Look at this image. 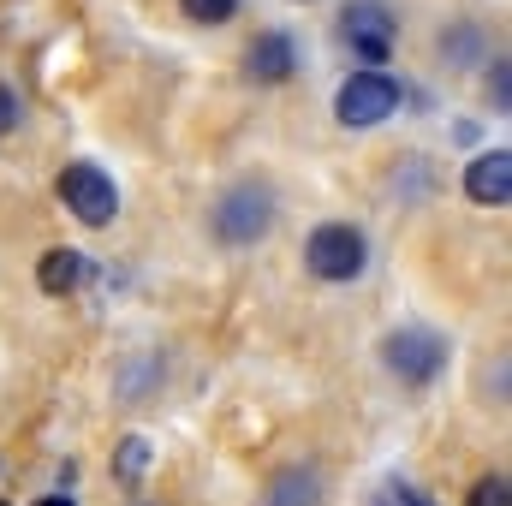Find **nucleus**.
Returning a JSON list of instances; mask_svg holds the SVG:
<instances>
[{
	"label": "nucleus",
	"mask_w": 512,
	"mask_h": 506,
	"mask_svg": "<svg viewBox=\"0 0 512 506\" xmlns=\"http://www.w3.org/2000/svg\"><path fill=\"white\" fill-rule=\"evenodd\" d=\"M209 221H215L221 245H256L274 227V191L262 179H239L233 191H221V203H215Z\"/></svg>",
	"instance_id": "nucleus-1"
},
{
	"label": "nucleus",
	"mask_w": 512,
	"mask_h": 506,
	"mask_svg": "<svg viewBox=\"0 0 512 506\" xmlns=\"http://www.w3.org/2000/svg\"><path fill=\"white\" fill-rule=\"evenodd\" d=\"M364 233L358 227H346V221H328V227H316L310 233V245H304V268L316 274V280H358L364 274Z\"/></svg>",
	"instance_id": "nucleus-2"
},
{
	"label": "nucleus",
	"mask_w": 512,
	"mask_h": 506,
	"mask_svg": "<svg viewBox=\"0 0 512 506\" xmlns=\"http://www.w3.org/2000/svg\"><path fill=\"white\" fill-rule=\"evenodd\" d=\"M382 358L387 370L399 381H411V387H423V381L441 376V364H447V340L435 334V328H393L382 340Z\"/></svg>",
	"instance_id": "nucleus-3"
},
{
	"label": "nucleus",
	"mask_w": 512,
	"mask_h": 506,
	"mask_svg": "<svg viewBox=\"0 0 512 506\" xmlns=\"http://www.w3.org/2000/svg\"><path fill=\"white\" fill-rule=\"evenodd\" d=\"M60 197H66V209H72L84 227H108V221L120 215V191H114V179H108L96 161H72V167L60 173Z\"/></svg>",
	"instance_id": "nucleus-4"
},
{
	"label": "nucleus",
	"mask_w": 512,
	"mask_h": 506,
	"mask_svg": "<svg viewBox=\"0 0 512 506\" xmlns=\"http://www.w3.org/2000/svg\"><path fill=\"white\" fill-rule=\"evenodd\" d=\"M393 108H399V78H387V72H358V78H346V90L334 96L340 126H352V131L382 126Z\"/></svg>",
	"instance_id": "nucleus-5"
},
{
	"label": "nucleus",
	"mask_w": 512,
	"mask_h": 506,
	"mask_svg": "<svg viewBox=\"0 0 512 506\" xmlns=\"http://www.w3.org/2000/svg\"><path fill=\"white\" fill-rule=\"evenodd\" d=\"M340 36H346V48H352V54H364V60H370V72H376L387 54H393L399 24H393V12H387L382 0H352V6L340 12Z\"/></svg>",
	"instance_id": "nucleus-6"
},
{
	"label": "nucleus",
	"mask_w": 512,
	"mask_h": 506,
	"mask_svg": "<svg viewBox=\"0 0 512 506\" xmlns=\"http://www.w3.org/2000/svg\"><path fill=\"white\" fill-rule=\"evenodd\" d=\"M465 197L483 203V209H501L507 203L512 197V155L507 149H489V155H477L465 167Z\"/></svg>",
	"instance_id": "nucleus-7"
},
{
	"label": "nucleus",
	"mask_w": 512,
	"mask_h": 506,
	"mask_svg": "<svg viewBox=\"0 0 512 506\" xmlns=\"http://www.w3.org/2000/svg\"><path fill=\"white\" fill-rule=\"evenodd\" d=\"M292 66H298V48H292L286 30H262L251 42V54H245V72H251L256 84H286Z\"/></svg>",
	"instance_id": "nucleus-8"
},
{
	"label": "nucleus",
	"mask_w": 512,
	"mask_h": 506,
	"mask_svg": "<svg viewBox=\"0 0 512 506\" xmlns=\"http://www.w3.org/2000/svg\"><path fill=\"white\" fill-rule=\"evenodd\" d=\"M36 280H42V292H54V298H66V292H78L84 280H90V256L78 251H48L42 256V268H36Z\"/></svg>",
	"instance_id": "nucleus-9"
},
{
	"label": "nucleus",
	"mask_w": 512,
	"mask_h": 506,
	"mask_svg": "<svg viewBox=\"0 0 512 506\" xmlns=\"http://www.w3.org/2000/svg\"><path fill=\"white\" fill-rule=\"evenodd\" d=\"M316 501H322V477H316L310 465L280 471V477L268 483V495H262V506H316Z\"/></svg>",
	"instance_id": "nucleus-10"
},
{
	"label": "nucleus",
	"mask_w": 512,
	"mask_h": 506,
	"mask_svg": "<svg viewBox=\"0 0 512 506\" xmlns=\"http://www.w3.org/2000/svg\"><path fill=\"white\" fill-rule=\"evenodd\" d=\"M114 471H120V483H137V477L149 471V441H143V435H126V441H120V465H114Z\"/></svg>",
	"instance_id": "nucleus-11"
},
{
	"label": "nucleus",
	"mask_w": 512,
	"mask_h": 506,
	"mask_svg": "<svg viewBox=\"0 0 512 506\" xmlns=\"http://www.w3.org/2000/svg\"><path fill=\"white\" fill-rule=\"evenodd\" d=\"M185 12H191L197 24H227V18L239 12V0H185Z\"/></svg>",
	"instance_id": "nucleus-12"
},
{
	"label": "nucleus",
	"mask_w": 512,
	"mask_h": 506,
	"mask_svg": "<svg viewBox=\"0 0 512 506\" xmlns=\"http://www.w3.org/2000/svg\"><path fill=\"white\" fill-rule=\"evenodd\" d=\"M471 506H507V477H483L471 489Z\"/></svg>",
	"instance_id": "nucleus-13"
},
{
	"label": "nucleus",
	"mask_w": 512,
	"mask_h": 506,
	"mask_svg": "<svg viewBox=\"0 0 512 506\" xmlns=\"http://www.w3.org/2000/svg\"><path fill=\"white\" fill-rule=\"evenodd\" d=\"M18 126V102H12V90L0 84V131H12Z\"/></svg>",
	"instance_id": "nucleus-14"
},
{
	"label": "nucleus",
	"mask_w": 512,
	"mask_h": 506,
	"mask_svg": "<svg viewBox=\"0 0 512 506\" xmlns=\"http://www.w3.org/2000/svg\"><path fill=\"white\" fill-rule=\"evenodd\" d=\"M399 501H405V506H423V495H411V489H399Z\"/></svg>",
	"instance_id": "nucleus-15"
},
{
	"label": "nucleus",
	"mask_w": 512,
	"mask_h": 506,
	"mask_svg": "<svg viewBox=\"0 0 512 506\" xmlns=\"http://www.w3.org/2000/svg\"><path fill=\"white\" fill-rule=\"evenodd\" d=\"M42 506H72V501H66V495H48V501H42Z\"/></svg>",
	"instance_id": "nucleus-16"
},
{
	"label": "nucleus",
	"mask_w": 512,
	"mask_h": 506,
	"mask_svg": "<svg viewBox=\"0 0 512 506\" xmlns=\"http://www.w3.org/2000/svg\"><path fill=\"white\" fill-rule=\"evenodd\" d=\"M0 506H6V501H0Z\"/></svg>",
	"instance_id": "nucleus-17"
}]
</instances>
